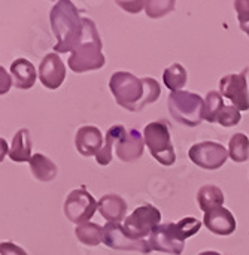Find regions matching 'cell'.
I'll return each mask as SVG.
<instances>
[{
    "label": "cell",
    "instance_id": "6da1fadb",
    "mask_svg": "<svg viewBox=\"0 0 249 255\" xmlns=\"http://www.w3.org/2000/svg\"><path fill=\"white\" fill-rule=\"evenodd\" d=\"M49 22L57 39L55 52H72L82 39V18L78 7L69 0L57 1L49 12Z\"/></svg>",
    "mask_w": 249,
    "mask_h": 255
},
{
    "label": "cell",
    "instance_id": "7a4b0ae2",
    "mask_svg": "<svg viewBox=\"0 0 249 255\" xmlns=\"http://www.w3.org/2000/svg\"><path fill=\"white\" fill-rule=\"evenodd\" d=\"M202 223L193 217L184 218L178 223L160 224L149 236V245L152 251L163 254L181 255L184 244L188 238L199 233Z\"/></svg>",
    "mask_w": 249,
    "mask_h": 255
},
{
    "label": "cell",
    "instance_id": "3957f363",
    "mask_svg": "<svg viewBox=\"0 0 249 255\" xmlns=\"http://www.w3.org/2000/svg\"><path fill=\"white\" fill-rule=\"evenodd\" d=\"M82 39L69 57V67L76 73L88 70H99L105 66V55L102 52V39L97 33L96 24L90 18H82Z\"/></svg>",
    "mask_w": 249,
    "mask_h": 255
},
{
    "label": "cell",
    "instance_id": "277c9868",
    "mask_svg": "<svg viewBox=\"0 0 249 255\" xmlns=\"http://www.w3.org/2000/svg\"><path fill=\"white\" fill-rule=\"evenodd\" d=\"M167 108L173 120L187 127H197L205 120V100L190 91L170 93Z\"/></svg>",
    "mask_w": 249,
    "mask_h": 255
},
{
    "label": "cell",
    "instance_id": "5b68a950",
    "mask_svg": "<svg viewBox=\"0 0 249 255\" xmlns=\"http://www.w3.org/2000/svg\"><path fill=\"white\" fill-rule=\"evenodd\" d=\"M109 90L117 103L130 112H134L136 106L143 97V81L136 78L130 72H115L109 81Z\"/></svg>",
    "mask_w": 249,
    "mask_h": 255
},
{
    "label": "cell",
    "instance_id": "8992f818",
    "mask_svg": "<svg viewBox=\"0 0 249 255\" xmlns=\"http://www.w3.org/2000/svg\"><path fill=\"white\" fill-rule=\"evenodd\" d=\"M145 145L151 155L163 166H172L176 161L175 148L170 140L169 127L164 123H149L143 130Z\"/></svg>",
    "mask_w": 249,
    "mask_h": 255
},
{
    "label": "cell",
    "instance_id": "52a82bcc",
    "mask_svg": "<svg viewBox=\"0 0 249 255\" xmlns=\"http://www.w3.org/2000/svg\"><path fill=\"white\" fill-rule=\"evenodd\" d=\"M161 212L152 205H143L137 208L128 218H125L124 230L134 241H145L160 226Z\"/></svg>",
    "mask_w": 249,
    "mask_h": 255
},
{
    "label": "cell",
    "instance_id": "ba28073f",
    "mask_svg": "<svg viewBox=\"0 0 249 255\" xmlns=\"http://www.w3.org/2000/svg\"><path fill=\"white\" fill-rule=\"evenodd\" d=\"M63 209L66 218L70 223L81 226L84 223H88L94 217L96 211H99V203L82 185L81 188H76L69 193Z\"/></svg>",
    "mask_w": 249,
    "mask_h": 255
},
{
    "label": "cell",
    "instance_id": "9c48e42d",
    "mask_svg": "<svg viewBox=\"0 0 249 255\" xmlns=\"http://www.w3.org/2000/svg\"><path fill=\"white\" fill-rule=\"evenodd\" d=\"M229 151L217 142H200V143H194L190 151H188V157L190 160L206 170H217L221 166H224V163L229 158Z\"/></svg>",
    "mask_w": 249,
    "mask_h": 255
},
{
    "label": "cell",
    "instance_id": "30bf717a",
    "mask_svg": "<svg viewBox=\"0 0 249 255\" xmlns=\"http://www.w3.org/2000/svg\"><path fill=\"white\" fill-rule=\"evenodd\" d=\"M103 244L111 250L134 251L140 254H149L152 251L149 241L131 239L120 223H108L103 227Z\"/></svg>",
    "mask_w": 249,
    "mask_h": 255
},
{
    "label": "cell",
    "instance_id": "8fae6325",
    "mask_svg": "<svg viewBox=\"0 0 249 255\" xmlns=\"http://www.w3.org/2000/svg\"><path fill=\"white\" fill-rule=\"evenodd\" d=\"M247 72L245 69L242 73H230L221 78L220 81V93L232 100L233 106L239 111L249 109V93L248 82H247Z\"/></svg>",
    "mask_w": 249,
    "mask_h": 255
},
{
    "label": "cell",
    "instance_id": "7c38bea8",
    "mask_svg": "<svg viewBox=\"0 0 249 255\" xmlns=\"http://www.w3.org/2000/svg\"><path fill=\"white\" fill-rule=\"evenodd\" d=\"M39 79L48 90H57L66 79V66L58 54H46L39 64Z\"/></svg>",
    "mask_w": 249,
    "mask_h": 255
},
{
    "label": "cell",
    "instance_id": "4fadbf2b",
    "mask_svg": "<svg viewBox=\"0 0 249 255\" xmlns=\"http://www.w3.org/2000/svg\"><path fill=\"white\" fill-rule=\"evenodd\" d=\"M145 146V137L136 128H127L125 133L117 140L115 151L117 157L124 163L136 161L142 157Z\"/></svg>",
    "mask_w": 249,
    "mask_h": 255
},
{
    "label": "cell",
    "instance_id": "5bb4252c",
    "mask_svg": "<svg viewBox=\"0 0 249 255\" xmlns=\"http://www.w3.org/2000/svg\"><path fill=\"white\" fill-rule=\"evenodd\" d=\"M203 223L211 233L218 235V236H230L236 232L235 215L223 206L206 212Z\"/></svg>",
    "mask_w": 249,
    "mask_h": 255
},
{
    "label": "cell",
    "instance_id": "9a60e30c",
    "mask_svg": "<svg viewBox=\"0 0 249 255\" xmlns=\"http://www.w3.org/2000/svg\"><path fill=\"white\" fill-rule=\"evenodd\" d=\"M105 140L102 131L94 126H84L76 131L75 136V146L78 152L84 157L97 155V152L103 148Z\"/></svg>",
    "mask_w": 249,
    "mask_h": 255
},
{
    "label": "cell",
    "instance_id": "2e32d148",
    "mask_svg": "<svg viewBox=\"0 0 249 255\" xmlns=\"http://www.w3.org/2000/svg\"><path fill=\"white\" fill-rule=\"evenodd\" d=\"M99 212L108 223H120L125 218L127 203L118 194H106L99 200Z\"/></svg>",
    "mask_w": 249,
    "mask_h": 255
},
{
    "label": "cell",
    "instance_id": "e0dca14e",
    "mask_svg": "<svg viewBox=\"0 0 249 255\" xmlns=\"http://www.w3.org/2000/svg\"><path fill=\"white\" fill-rule=\"evenodd\" d=\"M10 73L15 79V87L18 90H28L36 82V69L25 58H16L10 64Z\"/></svg>",
    "mask_w": 249,
    "mask_h": 255
},
{
    "label": "cell",
    "instance_id": "ac0fdd59",
    "mask_svg": "<svg viewBox=\"0 0 249 255\" xmlns=\"http://www.w3.org/2000/svg\"><path fill=\"white\" fill-rule=\"evenodd\" d=\"M9 158L15 163H30L31 160V139L28 130H18L13 136L12 146L9 149Z\"/></svg>",
    "mask_w": 249,
    "mask_h": 255
},
{
    "label": "cell",
    "instance_id": "d6986e66",
    "mask_svg": "<svg viewBox=\"0 0 249 255\" xmlns=\"http://www.w3.org/2000/svg\"><path fill=\"white\" fill-rule=\"evenodd\" d=\"M30 170H31L33 176L37 181H40V182H49L58 173L57 166L43 154H34L31 157V160H30Z\"/></svg>",
    "mask_w": 249,
    "mask_h": 255
},
{
    "label": "cell",
    "instance_id": "ffe728a7",
    "mask_svg": "<svg viewBox=\"0 0 249 255\" xmlns=\"http://www.w3.org/2000/svg\"><path fill=\"white\" fill-rule=\"evenodd\" d=\"M197 202H199L200 209L206 214L215 208L223 206L224 193L221 191V188H218L215 185H203L197 191Z\"/></svg>",
    "mask_w": 249,
    "mask_h": 255
},
{
    "label": "cell",
    "instance_id": "44dd1931",
    "mask_svg": "<svg viewBox=\"0 0 249 255\" xmlns=\"http://www.w3.org/2000/svg\"><path fill=\"white\" fill-rule=\"evenodd\" d=\"M125 130L127 128L124 126H121V124H117V126H114V127H111L108 130L106 137H105V145H103V148L96 155L97 164L108 166L112 161V148H114V143H117V140L125 133Z\"/></svg>",
    "mask_w": 249,
    "mask_h": 255
},
{
    "label": "cell",
    "instance_id": "7402d4cb",
    "mask_svg": "<svg viewBox=\"0 0 249 255\" xmlns=\"http://www.w3.org/2000/svg\"><path fill=\"white\" fill-rule=\"evenodd\" d=\"M75 236L87 247H97L103 242V227L96 223H84L75 229Z\"/></svg>",
    "mask_w": 249,
    "mask_h": 255
},
{
    "label": "cell",
    "instance_id": "603a6c76",
    "mask_svg": "<svg viewBox=\"0 0 249 255\" xmlns=\"http://www.w3.org/2000/svg\"><path fill=\"white\" fill-rule=\"evenodd\" d=\"M187 78H188L187 70L179 63H173L163 73V82L169 90H172V93L182 91V88L187 84Z\"/></svg>",
    "mask_w": 249,
    "mask_h": 255
},
{
    "label": "cell",
    "instance_id": "cb8c5ba5",
    "mask_svg": "<svg viewBox=\"0 0 249 255\" xmlns=\"http://www.w3.org/2000/svg\"><path fill=\"white\" fill-rule=\"evenodd\" d=\"M229 154L233 161L244 163L249 158V139L245 133H236L229 142Z\"/></svg>",
    "mask_w": 249,
    "mask_h": 255
},
{
    "label": "cell",
    "instance_id": "d4e9b609",
    "mask_svg": "<svg viewBox=\"0 0 249 255\" xmlns=\"http://www.w3.org/2000/svg\"><path fill=\"white\" fill-rule=\"evenodd\" d=\"M224 106L226 105L221 97V93L209 91L205 99V120L209 123H218V117L224 109Z\"/></svg>",
    "mask_w": 249,
    "mask_h": 255
},
{
    "label": "cell",
    "instance_id": "484cf974",
    "mask_svg": "<svg viewBox=\"0 0 249 255\" xmlns=\"http://www.w3.org/2000/svg\"><path fill=\"white\" fill-rule=\"evenodd\" d=\"M142 81H143V88H145V91H143V97H142L140 103L136 106L134 112H139V111H142L146 105H151V103L157 102L158 97H160V93H161L160 84H158L154 78H143Z\"/></svg>",
    "mask_w": 249,
    "mask_h": 255
},
{
    "label": "cell",
    "instance_id": "4316f807",
    "mask_svg": "<svg viewBox=\"0 0 249 255\" xmlns=\"http://www.w3.org/2000/svg\"><path fill=\"white\" fill-rule=\"evenodd\" d=\"M145 9L149 18H160L175 9V1L173 0H163V1L149 0V1H145Z\"/></svg>",
    "mask_w": 249,
    "mask_h": 255
},
{
    "label": "cell",
    "instance_id": "83f0119b",
    "mask_svg": "<svg viewBox=\"0 0 249 255\" xmlns=\"http://www.w3.org/2000/svg\"><path fill=\"white\" fill-rule=\"evenodd\" d=\"M241 118H242V115L238 108H235L233 105L224 106V109L221 111V114L218 117V124H221L223 127H233L241 123Z\"/></svg>",
    "mask_w": 249,
    "mask_h": 255
},
{
    "label": "cell",
    "instance_id": "f1b7e54d",
    "mask_svg": "<svg viewBox=\"0 0 249 255\" xmlns=\"http://www.w3.org/2000/svg\"><path fill=\"white\" fill-rule=\"evenodd\" d=\"M235 7L238 10V18H239L241 27L249 24V0H236Z\"/></svg>",
    "mask_w": 249,
    "mask_h": 255
},
{
    "label": "cell",
    "instance_id": "f546056e",
    "mask_svg": "<svg viewBox=\"0 0 249 255\" xmlns=\"http://www.w3.org/2000/svg\"><path fill=\"white\" fill-rule=\"evenodd\" d=\"M0 255H27V253L21 247H18L12 242H1L0 244Z\"/></svg>",
    "mask_w": 249,
    "mask_h": 255
},
{
    "label": "cell",
    "instance_id": "4dcf8cb0",
    "mask_svg": "<svg viewBox=\"0 0 249 255\" xmlns=\"http://www.w3.org/2000/svg\"><path fill=\"white\" fill-rule=\"evenodd\" d=\"M199 255H221L220 253H217V251H203V253H200Z\"/></svg>",
    "mask_w": 249,
    "mask_h": 255
},
{
    "label": "cell",
    "instance_id": "1f68e13d",
    "mask_svg": "<svg viewBox=\"0 0 249 255\" xmlns=\"http://www.w3.org/2000/svg\"><path fill=\"white\" fill-rule=\"evenodd\" d=\"M241 28H242V30H244V31H245V33L249 36V24H247V25H242Z\"/></svg>",
    "mask_w": 249,
    "mask_h": 255
}]
</instances>
